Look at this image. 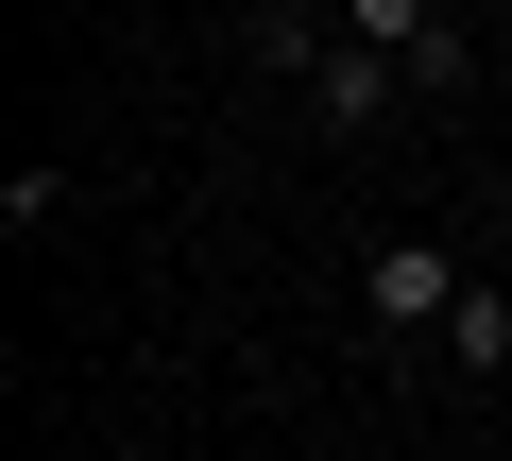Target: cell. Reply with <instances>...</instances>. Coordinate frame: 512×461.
Masks as SVG:
<instances>
[{
	"mask_svg": "<svg viewBox=\"0 0 512 461\" xmlns=\"http://www.w3.org/2000/svg\"><path fill=\"white\" fill-rule=\"evenodd\" d=\"M461 291H478V257H444V240H376V257H359V325H376V342H427Z\"/></svg>",
	"mask_w": 512,
	"mask_h": 461,
	"instance_id": "6da1fadb",
	"label": "cell"
},
{
	"mask_svg": "<svg viewBox=\"0 0 512 461\" xmlns=\"http://www.w3.org/2000/svg\"><path fill=\"white\" fill-rule=\"evenodd\" d=\"M291 86H308V103H325V120H342V137H376V120H393V103H410V69H393V52H359V35H325V52H308V69H291Z\"/></svg>",
	"mask_w": 512,
	"mask_h": 461,
	"instance_id": "7a4b0ae2",
	"label": "cell"
},
{
	"mask_svg": "<svg viewBox=\"0 0 512 461\" xmlns=\"http://www.w3.org/2000/svg\"><path fill=\"white\" fill-rule=\"evenodd\" d=\"M444 359H461V376H512V274H478V291L444 308Z\"/></svg>",
	"mask_w": 512,
	"mask_h": 461,
	"instance_id": "3957f363",
	"label": "cell"
},
{
	"mask_svg": "<svg viewBox=\"0 0 512 461\" xmlns=\"http://www.w3.org/2000/svg\"><path fill=\"white\" fill-rule=\"evenodd\" d=\"M325 18H342V35H359V52H393V69H410V52H427V35H461V18H444V0H325Z\"/></svg>",
	"mask_w": 512,
	"mask_h": 461,
	"instance_id": "277c9868",
	"label": "cell"
},
{
	"mask_svg": "<svg viewBox=\"0 0 512 461\" xmlns=\"http://www.w3.org/2000/svg\"><path fill=\"white\" fill-rule=\"evenodd\" d=\"M495 188H512V137H495Z\"/></svg>",
	"mask_w": 512,
	"mask_h": 461,
	"instance_id": "5b68a950",
	"label": "cell"
}]
</instances>
